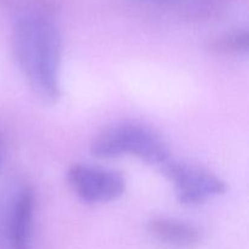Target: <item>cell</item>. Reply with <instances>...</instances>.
Returning a JSON list of instances; mask_svg holds the SVG:
<instances>
[{
  "label": "cell",
  "mask_w": 249,
  "mask_h": 249,
  "mask_svg": "<svg viewBox=\"0 0 249 249\" xmlns=\"http://www.w3.org/2000/svg\"><path fill=\"white\" fill-rule=\"evenodd\" d=\"M55 15L34 12L15 17L12 50L33 94L45 104L61 96L60 71L62 36Z\"/></svg>",
  "instance_id": "obj_1"
},
{
  "label": "cell",
  "mask_w": 249,
  "mask_h": 249,
  "mask_svg": "<svg viewBox=\"0 0 249 249\" xmlns=\"http://www.w3.org/2000/svg\"><path fill=\"white\" fill-rule=\"evenodd\" d=\"M90 151L102 160L130 155L158 167L169 160V150L160 134L136 122H121L105 128L94 139Z\"/></svg>",
  "instance_id": "obj_2"
},
{
  "label": "cell",
  "mask_w": 249,
  "mask_h": 249,
  "mask_svg": "<svg viewBox=\"0 0 249 249\" xmlns=\"http://www.w3.org/2000/svg\"><path fill=\"white\" fill-rule=\"evenodd\" d=\"M160 169L174 185L178 199L185 206H197L228 191V185L223 179L196 165L169 160Z\"/></svg>",
  "instance_id": "obj_3"
},
{
  "label": "cell",
  "mask_w": 249,
  "mask_h": 249,
  "mask_svg": "<svg viewBox=\"0 0 249 249\" xmlns=\"http://www.w3.org/2000/svg\"><path fill=\"white\" fill-rule=\"evenodd\" d=\"M67 179L75 195L88 203L116 201L125 191L123 175L105 168L73 164L68 169Z\"/></svg>",
  "instance_id": "obj_4"
},
{
  "label": "cell",
  "mask_w": 249,
  "mask_h": 249,
  "mask_svg": "<svg viewBox=\"0 0 249 249\" xmlns=\"http://www.w3.org/2000/svg\"><path fill=\"white\" fill-rule=\"evenodd\" d=\"M147 231L156 240L177 248H194L201 242V231L195 225L170 218H155L147 223Z\"/></svg>",
  "instance_id": "obj_5"
},
{
  "label": "cell",
  "mask_w": 249,
  "mask_h": 249,
  "mask_svg": "<svg viewBox=\"0 0 249 249\" xmlns=\"http://www.w3.org/2000/svg\"><path fill=\"white\" fill-rule=\"evenodd\" d=\"M34 195L28 187L19 194L10 220V243L12 249H31Z\"/></svg>",
  "instance_id": "obj_6"
},
{
  "label": "cell",
  "mask_w": 249,
  "mask_h": 249,
  "mask_svg": "<svg viewBox=\"0 0 249 249\" xmlns=\"http://www.w3.org/2000/svg\"><path fill=\"white\" fill-rule=\"evenodd\" d=\"M249 48V33L247 29H236L214 36L208 41L207 49L212 53L230 55L247 53Z\"/></svg>",
  "instance_id": "obj_7"
},
{
  "label": "cell",
  "mask_w": 249,
  "mask_h": 249,
  "mask_svg": "<svg viewBox=\"0 0 249 249\" xmlns=\"http://www.w3.org/2000/svg\"><path fill=\"white\" fill-rule=\"evenodd\" d=\"M0 7L12 12L15 17L34 12H57L53 0H0Z\"/></svg>",
  "instance_id": "obj_8"
}]
</instances>
